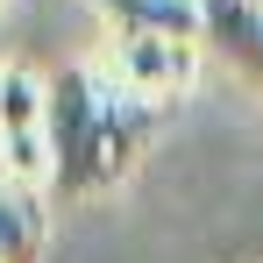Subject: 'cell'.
Masks as SVG:
<instances>
[{"instance_id":"cell-1","label":"cell","mask_w":263,"mask_h":263,"mask_svg":"<svg viewBox=\"0 0 263 263\" xmlns=\"http://www.w3.org/2000/svg\"><path fill=\"white\" fill-rule=\"evenodd\" d=\"M164 107L121 92L100 64H71L50 79V199H100L142 164Z\"/></svg>"},{"instance_id":"cell-7","label":"cell","mask_w":263,"mask_h":263,"mask_svg":"<svg viewBox=\"0 0 263 263\" xmlns=\"http://www.w3.org/2000/svg\"><path fill=\"white\" fill-rule=\"evenodd\" d=\"M256 7H263V0H256Z\"/></svg>"},{"instance_id":"cell-3","label":"cell","mask_w":263,"mask_h":263,"mask_svg":"<svg viewBox=\"0 0 263 263\" xmlns=\"http://www.w3.org/2000/svg\"><path fill=\"white\" fill-rule=\"evenodd\" d=\"M199 7H206L199 50L220 57V64L263 100V7H256V0H199Z\"/></svg>"},{"instance_id":"cell-5","label":"cell","mask_w":263,"mask_h":263,"mask_svg":"<svg viewBox=\"0 0 263 263\" xmlns=\"http://www.w3.org/2000/svg\"><path fill=\"white\" fill-rule=\"evenodd\" d=\"M43 121H50V79L7 64V71H0V142L43 135Z\"/></svg>"},{"instance_id":"cell-2","label":"cell","mask_w":263,"mask_h":263,"mask_svg":"<svg viewBox=\"0 0 263 263\" xmlns=\"http://www.w3.org/2000/svg\"><path fill=\"white\" fill-rule=\"evenodd\" d=\"M100 71L114 79L121 92L164 107L171 92H185V79L199 71V43H164V36H107V57Z\"/></svg>"},{"instance_id":"cell-4","label":"cell","mask_w":263,"mask_h":263,"mask_svg":"<svg viewBox=\"0 0 263 263\" xmlns=\"http://www.w3.org/2000/svg\"><path fill=\"white\" fill-rule=\"evenodd\" d=\"M114 36H164V43H199L206 7L199 0H92Z\"/></svg>"},{"instance_id":"cell-6","label":"cell","mask_w":263,"mask_h":263,"mask_svg":"<svg viewBox=\"0 0 263 263\" xmlns=\"http://www.w3.org/2000/svg\"><path fill=\"white\" fill-rule=\"evenodd\" d=\"M43 256V199L22 185H0V263H36Z\"/></svg>"}]
</instances>
